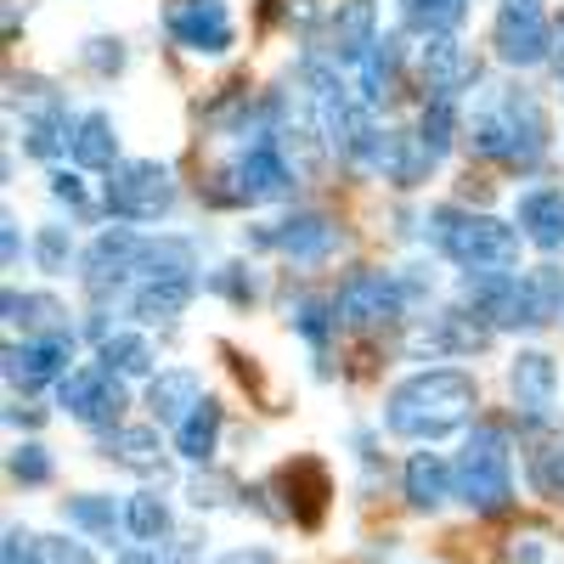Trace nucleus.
Listing matches in <instances>:
<instances>
[{"instance_id":"1","label":"nucleus","mask_w":564,"mask_h":564,"mask_svg":"<svg viewBox=\"0 0 564 564\" xmlns=\"http://www.w3.org/2000/svg\"><path fill=\"white\" fill-rule=\"evenodd\" d=\"M480 406V384L463 367H430L412 372L384 395V430L401 441H441L452 430H463Z\"/></svg>"},{"instance_id":"2","label":"nucleus","mask_w":564,"mask_h":564,"mask_svg":"<svg viewBox=\"0 0 564 564\" xmlns=\"http://www.w3.org/2000/svg\"><path fill=\"white\" fill-rule=\"evenodd\" d=\"M468 153L502 170H536L547 159V113L525 85H491L468 119Z\"/></svg>"},{"instance_id":"3","label":"nucleus","mask_w":564,"mask_h":564,"mask_svg":"<svg viewBox=\"0 0 564 564\" xmlns=\"http://www.w3.org/2000/svg\"><path fill=\"white\" fill-rule=\"evenodd\" d=\"M423 238H430L452 265H463L468 276H491V271L520 265V226H508L486 209L441 204V209L423 215Z\"/></svg>"},{"instance_id":"4","label":"nucleus","mask_w":564,"mask_h":564,"mask_svg":"<svg viewBox=\"0 0 564 564\" xmlns=\"http://www.w3.org/2000/svg\"><path fill=\"white\" fill-rule=\"evenodd\" d=\"M457 497L491 520V513H508L513 502V452H508V430L502 423H475L457 457Z\"/></svg>"},{"instance_id":"5","label":"nucleus","mask_w":564,"mask_h":564,"mask_svg":"<svg viewBox=\"0 0 564 564\" xmlns=\"http://www.w3.org/2000/svg\"><path fill=\"white\" fill-rule=\"evenodd\" d=\"M276 198H294V170L276 153V141H254L209 186V204H276Z\"/></svg>"},{"instance_id":"6","label":"nucleus","mask_w":564,"mask_h":564,"mask_svg":"<svg viewBox=\"0 0 564 564\" xmlns=\"http://www.w3.org/2000/svg\"><path fill=\"white\" fill-rule=\"evenodd\" d=\"M102 209L113 220H159L175 209V175L159 159H130L119 170H108L102 186Z\"/></svg>"},{"instance_id":"7","label":"nucleus","mask_w":564,"mask_h":564,"mask_svg":"<svg viewBox=\"0 0 564 564\" xmlns=\"http://www.w3.org/2000/svg\"><path fill=\"white\" fill-rule=\"evenodd\" d=\"M7 85H12V108H23V153H34V159L68 153L79 119H68L57 90L45 85V79H34V74H12Z\"/></svg>"},{"instance_id":"8","label":"nucleus","mask_w":564,"mask_h":564,"mask_svg":"<svg viewBox=\"0 0 564 564\" xmlns=\"http://www.w3.org/2000/svg\"><path fill=\"white\" fill-rule=\"evenodd\" d=\"M401 311H406V294L390 271H350L334 294V316L350 334H384V327L401 322Z\"/></svg>"},{"instance_id":"9","label":"nucleus","mask_w":564,"mask_h":564,"mask_svg":"<svg viewBox=\"0 0 564 564\" xmlns=\"http://www.w3.org/2000/svg\"><path fill=\"white\" fill-rule=\"evenodd\" d=\"M491 45L508 68H536V63H553V23H547V7L542 0H502L497 7V23H491Z\"/></svg>"},{"instance_id":"10","label":"nucleus","mask_w":564,"mask_h":564,"mask_svg":"<svg viewBox=\"0 0 564 564\" xmlns=\"http://www.w3.org/2000/svg\"><path fill=\"white\" fill-rule=\"evenodd\" d=\"M254 243L282 254V260H294V265H322V260H334V249H339V226L327 220L322 209H294V215L260 226Z\"/></svg>"},{"instance_id":"11","label":"nucleus","mask_w":564,"mask_h":564,"mask_svg":"<svg viewBox=\"0 0 564 564\" xmlns=\"http://www.w3.org/2000/svg\"><path fill=\"white\" fill-rule=\"evenodd\" d=\"M135 260H141V238L130 226H113L102 231L97 243H90L79 254V276H85V289L90 300H113V294H130L135 289Z\"/></svg>"},{"instance_id":"12","label":"nucleus","mask_w":564,"mask_h":564,"mask_svg":"<svg viewBox=\"0 0 564 564\" xmlns=\"http://www.w3.org/2000/svg\"><path fill=\"white\" fill-rule=\"evenodd\" d=\"M164 29L193 57H226L231 40H238L226 0H170V7H164Z\"/></svg>"},{"instance_id":"13","label":"nucleus","mask_w":564,"mask_h":564,"mask_svg":"<svg viewBox=\"0 0 564 564\" xmlns=\"http://www.w3.org/2000/svg\"><path fill=\"white\" fill-rule=\"evenodd\" d=\"M57 406H63L68 417H79L85 430H119L124 384L113 379L108 367H74L68 379L57 384Z\"/></svg>"},{"instance_id":"14","label":"nucleus","mask_w":564,"mask_h":564,"mask_svg":"<svg viewBox=\"0 0 564 564\" xmlns=\"http://www.w3.org/2000/svg\"><path fill=\"white\" fill-rule=\"evenodd\" d=\"M7 384L34 395L45 384H63L68 379V361H74V334H57V339H23V345H7Z\"/></svg>"},{"instance_id":"15","label":"nucleus","mask_w":564,"mask_h":564,"mask_svg":"<svg viewBox=\"0 0 564 564\" xmlns=\"http://www.w3.org/2000/svg\"><path fill=\"white\" fill-rule=\"evenodd\" d=\"M276 491H289L282 497V513H289L294 525L316 531L322 525V513H327V497H334V486H327V468L316 457H294V463H282L276 468Z\"/></svg>"},{"instance_id":"16","label":"nucleus","mask_w":564,"mask_h":564,"mask_svg":"<svg viewBox=\"0 0 564 564\" xmlns=\"http://www.w3.org/2000/svg\"><path fill=\"white\" fill-rule=\"evenodd\" d=\"M508 395L513 406L525 412V423H547L553 417V401H558V367L547 350H520L508 367Z\"/></svg>"},{"instance_id":"17","label":"nucleus","mask_w":564,"mask_h":564,"mask_svg":"<svg viewBox=\"0 0 564 564\" xmlns=\"http://www.w3.org/2000/svg\"><path fill=\"white\" fill-rule=\"evenodd\" d=\"M372 45H379V0H339V12L327 18V57L361 68Z\"/></svg>"},{"instance_id":"18","label":"nucleus","mask_w":564,"mask_h":564,"mask_svg":"<svg viewBox=\"0 0 564 564\" xmlns=\"http://www.w3.org/2000/svg\"><path fill=\"white\" fill-rule=\"evenodd\" d=\"M513 226L520 238L542 254H558L564 249V193L558 186H531V193L513 204Z\"/></svg>"},{"instance_id":"19","label":"nucleus","mask_w":564,"mask_h":564,"mask_svg":"<svg viewBox=\"0 0 564 564\" xmlns=\"http://www.w3.org/2000/svg\"><path fill=\"white\" fill-rule=\"evenodd\" d=\"M491 334H497V327H491L486 316H475L468 305H452V311H435V316H430V327H423V345L441 350V356H475V350L491 345Z\"/></svg>"},{"instance_id":"20","label":"nucleus","mask_w":564,"mask_h":564,"mask_svg":"<svg viewBox=\"0 0 564 564\" xmlns=\"http://www.w3.org/2000/svg\"><path fill=\"white\" fill-rule=\"evenodd\" d=\"M401 491L417 513H435L446 497H457V468L441 452H412L401 468Z\"/></svg>"},{"instance_id":"21","label":"nucleus","mask_w":564,"mask_h":564,"mask_svg":"<svg viewBox=\"0 0 564 564\" xmlns=\"http://www.w3.org/2000/svg\"><path fill=\"white\" fill-rule=\"evenodd\" d=\"M198 401H204V384H198L193 367H170L159 379H148V412L159 423H170V430H181V423L198 412Z\"/></svg>"},{"instance_id":"22","label":"nucleus","mask_w":564,"mask_h":564,"mask_svg":"<svg viewBox=\"0 0 564 564\" xmlns=\"http://www.w3.org/2000/svg\"><path fill=\"white\" fill-rule=\"evenodd\" d=\"M417 68H423V85H430L435 97H457V90H463L468 79H475V57H468L452 34H441V40H423Z\"/></svg>"},{"instance_id":"23","label":"nucleus","mask_w":564,"mask_h":564,"mask_svg":"<svg viewBox=\"0 0 564 564\" xmlns=\"http://www.w3.org/2000/svg\"><path fill=\"white\" fill-rule=\"evenodd\" d=\"M0 311H7L12 327H23V339H57V334H68V311L52 294H18V289H7V294H0Z\"/></svg>"},{"instance_id":"24","label":"nucleus","mask_w":564,"mask_h":564,"mask_svg":"<svg viewBox=\"0 0 564 564\" xmlns=\"http://www.w3.org/2000/svg\"><path fill=\"white\" fill-rule=\"evenodd\" d=\"M502 564H564V525L520 520L502 536Z\"/></svg>"},{"instance_id":"25","label":"nucleus","mask_w":564,"mask_h":564,"mask_svg":"<svg viewBox=\"0 0 564 564\" xmlns=\"http://www.w3.org/2000/svg\"><path fill=\"white\" fill-rule=\"evenodd\" d=\"M74 164L79 170H119V124L97 108V113H79L74 124Z\"/></svg>"},{"instance_id":"26","label":"nucleus","mask_w":564,"mask_h":564,"mask_svg":"<svg viewBox=\"0 0 564 564\" xmlns=\"http://www.w3.org/2000/svg\"><path fill=\"white\" fill-rule=\"evenodd\" d=\"M193 294H198V276H153L141 289H130V311L141 322H170L193 305Z\"/></svg>"},{"instance_id":"27","label":"nucleus","mask_w":564,"mask_h":564,"mask_svg":"<svg viewBox=\"0 0 564 564\" xmlns=\"http://www.w3.org/2000/svg\"><path fill=\"white\" fill-rule=\"evenodd\" d=\"M102 457L130 468V475H164V446H159L153 430H124L119 423V430H108V441H102Z\"/></svg>"},{"instance_id":"28","label":"nucleus","mask_w":564,"mask_h":564,"mask_svg":"<svg viewBox=\"0 0 564 564\" xmlns=\"http://www.w3.org/2000/svg\"><path fill=\"white\" fill-rule=\"evenodd\" d=\"M97 367H108L113 379H159V356L148 345V334H108L97 345Z\"/></svg>"},{"instance_id":"29","label":"nucleus","mask_w":564,"mask_h":564,"mask_svg":"<svg viewBox=\"0 0 564 564\" xmlns=\"http://www.w3.org/2000/svg\"><path fill=\"white\" fill-rule=\"evenodd\" d=\"M356 74H361V108H384L395 97V85H401V52H395V40L372 45L367 63Z\"/></svg>"},{"instance_id":"30","label":"nucleus","mask_w":564,"mask_h":564,"mask_svg":"<svg viewBox=\"0 0 564 564\" xmlns=\"http://www.w3.org/2000/svg\"><path fill=\"white\" fill-rule=\"evenodd\" d=\"M220 417H226V412H220V401H215V395H204V401H198V412L175 430V452H181L186 463H209V457H215V441H220Z\"/></svg>"},{"instance_id":"31","label":"nucleus","mask_w":564,"mask_h":564,"mask_svg":"<svg viewBox=\"0 0 564 564\" xmlns=\"http://www.w3.org/2000/svg\"><path fill=\"white\" fill-rule=\"evenodd\" d=\"M395 12H401V23H406L412 34L441 40V34H452V29L463 23L468 0H395Z\"/></svg>"},{"instance_id":"32","label":"nucleus","mask_w":564,"mask_h":564,"mask_svg":"<svg viewBox=\"0 0 564 564\" xmlns=\"http://www.w3.org/2000/svg\"><path fill=\"white\" fill-rule=\"evenodd\" d=\"M63 520L79 525L90 542H113L119 525H124V513L113 508V497H90V491H85V497H68V502H63Z\"/></svg>"},{"instance_id":"33","label":"nucleus","mask_w":564,"mask_h":564,"mask_svg":"<svg viewBox=\"0 0 564 564\" xmlns=\"http://www.w3.org/2000/svg\"><path fill=\"white\" fill-rule=\"evenodd\" d=\"M525 316H531V327H547L564 316V271L558 265L525 271Z\"/></svg>"},{"instance_id":"34","label":"nucleus","mask_w":564,"mask_h":564,"mask_svg":"<svg viewBox=\"0 0 564 564\" xmlns=\"http://www.w3.org/2000/svg\"><path fill=\"white\" fill-rule=\"evenodd\" d=\"M417 141H423V153H430L435 164L452 153V141H457V97H430V102H423Z\"/></svg>"},{"instance_id":"35","label":"nucleus","mask_w":564,"mask_h":564,"mask_svg":"<svg viewBox=\"0 0 564 564\" xmlns=\"http://www.w3.org/2000/svg\"><path fill=\"white\" fill-rule=\"evenodd\" d=\"M289 327L316 350V356H327V339H334V327H339V316H334V300H316V294H300L294 305H289Z\"/></svg>"},{"instance_id":"36","label":"nucleus","mask_w":564,"mask_h":564,"mask_svg":"<svg viewBox=\"0 0 564 564\" xmlns=\"http://www.w3.org/2000/svg\"><path fill=\"white\" fill-rule=\"evenodd\" d=\"M124 525H130V536H141V542L159 547V536H170V508H164L153 491H141V497H130V508H124Z\"/></svg>"},{"instance_id":"37","label":"nucleus","mask_w":564,"mask_h":564,"mask_svg":"<svg viewBox=\"0 0 564 564\" xmlns=\"http://www.w3.org/2000/svg\"><path fill=\"white\" fill-rule=\"evenodd\" d=\"M531 486L547 502H564V441H547L531 452Z\"/></svg>"},{"instance_id":"38","label":"nucleus","mask_w":564,"mask_h":564,"mask_svg":"<svg viewBox=\"0 0 564 564\" xmlns=\"http://www.w3.org/2000/svg\"><path fill=\"white\" fill-rule=\"evenodd\" d=\"M7 468H12V480H18V486H45V480H52V457H45V446H34V441L12 446Z\"/></svg>"},{"instance_id":"39","label":"nucleus","mask_w":564,"mask_h":564,"mask_svg":"<svg viewBox=\"0 0 564 564\" xmlns=\"http://www.w3.org/2000/svg\"><path fill=\"white\" fill-rule=\"evenodd\" d=\"M68 254H74V243H68V226H40V238H34V260H40V271H68Z\"/></svg>"},{"instance_id":"40","label":"nucleus","mask_w":564,"mask_h":564,"mask_svg":"<svg viewBox=\"0 0 564 564\" xmlns=\"http://www.w3.org/2000/svg\"><path fill=\"white\" fill-rule=\"evenodd\" d=\"M209 289L220 294V300H231V305H249L260 289H254V276H249V265H220V271H209Z\"/></svg>"},{"instance_id":"41","label":"nucleus","mask_w":564,"mask_h":564,"mask_svg":"<svg viewBox=\"0 0 564 564\" xmlns=\"http://www.w3.org/2000/svg\"><path fill=\"white\" fill-rule=\"evenodd\" d=\"M85 68L90 74H119L124 68V40H108V34H97V40H85Z\"/></svg>"},{"instance_id":"42","label":"nucleus","mask_w":564,"mask_h":564,"mask_svg":"<svg viewBox=\"0 0 564 564\" xmlns=\"http://www.w3.org/2000/svg\"><path fill=\"white\" fill-rule=\"evenodd\" d=\"M52 198L74 215H90V193H85V181L74 170H52Z\"/></svg>"},{"instance_id":"43","label":"nucleus","mask_w":564,"mask_h":564,"mask_svg":"<svg viewBox=\"0 0 564 564\" xmlns=\"http://www.w3.org/2000/svg\"><path fill=\"white\" fill-rule=\"evenodd\" d=\"M186 497H193L198 508H220V502L238 497V480H226V475H198L193 486H186Z\"/></svg>"},{"instance_id":"44","label":"nucleus","mask_w":564,"mask_h":564,"mask_svg":"<svg viewBox=\"0 0 564 564\" xmlns=\"http://www.w3.org/2000/svg\"><path fill=\"white\" fill-rule=\"evenodd\" d=\"M0 564H40V536L34 531H7V553H0Z\"/></svg>"},{"instance_id":"45","label":"nucleus","mask_w":564,"mask_h":564,"mask_svg":"<svg viewBox=\"0 0 564 564\" xmlns=\"http://www.w3.org/2000/svg\"><path fill=\"white\" fill-rule=\"evenodd\" d=\"M40 564H97V558H90V547L85 542H40Z\"/></svg>"},{"instance_id":"46","label":"nucleus","mask_w":564,"mask_h":564,"mask_svg":"<svg viewBox=\"0 0 564 564\" xmlns=\"http://www.w3.org/2000/svg\"><path fill=\"white\" fill-rule=\"evenodd\" d=\"M0 254H7V265L23 260V238H18V220H12V215L0 220Z\"/></svg>"},{"instance_id":"47","label":"nucleus","mask_w":564,"mask_h":564,"mask_svg":"<svg viewBox=\"0 0 564 564\" xmlns=\"http://www.w3.org/2000/svg\"><path fill=\"white\" fill-rule=\"evenodd\" d=\"M215 564H276L265 547H231V553H220Z\"/></svg>"},{"instance_id":"48","label":"nucleus","mask_w":564,"mask_h":564,"mask_svg":"<svg viewBox=\"0 0 564 564\" xmlns=\"http://www.w3.org/2000/svg\"><path fill=\"white\" fill-rule=\"evenodd\" d=\"M119 564H170V558H164L159 547H130V553H124Z\"/></svg>"},{"instance_id":"49","label":"nucleus","mask_w":564,"mask_h":564,"mask_svg":"<svg viewBox=\"0 0 564 564\" xmlns=\"http://www.w3.org/2000/svg\"><path fill=\"white\" fill-rule=\"evenodd\" d=\"M40 417H45L40 406H7V423H23V430H34Z\"/></svg>"},{"instance_id":"50","label":"nucleus","mask_w":564,"mask_h":564,"mask_svg":"<svg viewBox=\"0 0 564 564\" xmlns=\"http://www.w3.org/2000/svg\"><path fill=\"white\" fill-rule=\"evenodd\" d=\"M553 74H558V90H564V29H558V45H553Z\"/></svg>"}]
</instances>
